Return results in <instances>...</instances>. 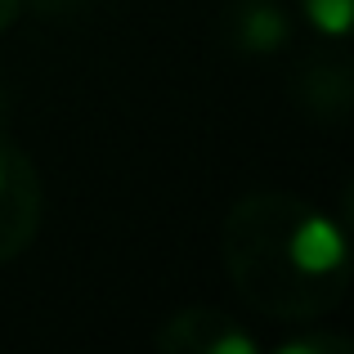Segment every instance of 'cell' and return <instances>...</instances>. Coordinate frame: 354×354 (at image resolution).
<instances>
[{
    "label": "cell",
    "instance_id": "obj_1",
    "mask_svg": "<svg viewBox=\"0 0 354 354\" xmlns=\"http://www.w3.org/2000/svg\"><path fill=\"white\" fill-rule=\"evenodd\" d=\"M220 256L238 296L265 319L314 323L350 292V238L296 193H247L220 220Z\"/></svg>",
    "mask_w": 354,
    "mask_h": 354
},
{
    "label": "cell",
    "instance_id": "obj_2",
    "mask_svg": "<svg viewBox=\"0 0 354 354\" xmlns=\"http://www.w3.org/2000/svg\"><path fill=\"white\" fill-rule=\"evenodd\" d=\"M45 193L32 157L0 135V265L18 260L41 234Z\"/></svg>",
    "mask_w": 354,
    "mask_h": 354
},
{
    "label": "cell",
    "instance_id": "obj_3",
    "mask_svg": "<svg viewBox=\"0 0 354 354\" xmlns=\"http://www.w3.org/2000/svg\"><path fill=\"white\" fill-rule=\"evenodd\" d=\"M157 350L162 354H256V337L229 319L225 310H175L157 328Z\"/></svg>",
    "mask_w": 354,
    "mask_h": 354
},
{
    "label": "cell",
    "instance_id": "obj_4",
    "mask_svg": "<svg viewBox=\"0 0 354 354\" xmlns=\"http://www.w3.org/2000/svg\"><path fill=\"white\" fill-rule=\"evenodd\" d=\"M220 36L234 45L238 54H274L287 45L292 23H287V9L278 0H229L225 18H220Z\"/></svg>",
    "mask_w": 354,
    "mask_h": 354
},
{
    "label": "cell",
    "instance_id": "obj_5",
    "mask_svg": "<svg viewBox=\"0 0 354 354\" xmlns=\"http://www.w3.org/2000/svg\"><path fill=\"white\" fill-rule=\"evenodd\" d=\"M305 18H310L314 32L332 36V41H341V36L350 32V14H354V0H301Z\"/></svg>",
    "mask_w": 354,
    "mask_h": 354
},
{
    "label": "cell",
    "instance_id": "obj_6",
    "mask_svg": "<svg viewBox=\"0 0 354 354\" xmlns=\"http://www.w3.org/2000/svg\"><path fill=\"white\" fill-rule=\"evenodd\" d=\"M354 346L346 337H332V332H310V337H287L278 341L274 354H350Z\"/></svg>",
    "mask_w": 354,
    "mask_h": 354
},
{
    "label": "cell",
    "instance_id": "obj_7",
    "mask_svg": "<svg viewBox=\"0 0 354 354\" xmlns=\"http://www.w3.org/2000/svg\"><path fill=\"white\" fill-rule=\"evenodd\" d=\"M41 14H50V18H63V14H72V9L81 5V0H32Z\"/></svg>",
    "mask_w": 354,
    "mask_h": 354
},
{
    "label": "cell",
    "instance_id": "obj_8",
    "mask_svg": "<svg viewBox=\"0 0 354 354\" xmlns=\"http://www.w3.org/2000/svg\"><path fill=\"white\" fill-rule=\"evenodd\" d=\"M18 14H23V0H0V32H9Z\"/></svg>",
    "mask_w": 354,
    "mask_h": 354
}]
</instances>
